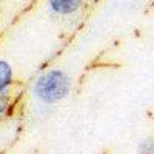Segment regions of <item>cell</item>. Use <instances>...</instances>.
Segmentation results:
<instances>
[{
	"instance_id": "4",
	"label": "cell",
	"mask_w": 154,
	"mask_h": 154,
	"mask_svg": "<svg viewBox=\"0 0 154 154\" xmlns=\"http://www.w3.org/2000/svg\"><path fill=\"white\" fill-rule=\"evenodd\" d=\"M139 154H154V139H146L139 145Z\"/></svg>"
},
{
	"instance_id": "5",
	"label": "cell",
	"mask_w": 154,
	"mask_h": 154,
	"mask_svg": "<svg viewBox=\"0 0 154 154\" xmlns=\"http://www.w3.org/2000/svg\"><path fill=\"white\" fill-rule=\"evenodd\" d=\"M8 97H6V94H0V114H3L5 111H6V108H8Z\"/></svg>"
},
{
	"instance_id": "3",
	"label": "cell",
	"mask_w": 154,
	"mask_h": 154,
	"mask_svg": "<svg viewBox=\"0 0 154 154\" xmlns=\"http://www.w3.org/2000/svg\"><path fill=\"white\" fill-rule=\"evenodd\" d=\"M12 83V69L5 60H0V94H6Z\"/></svg>"
},
{
	"instance_id": "2",
	"label": "cell",
	"mask_w": 154,
	"mask_h": 154,
	"mask_svg": "<svg viewBox=\"0 0 154 154\" xmlns=\"http://www.w3.org/2000/svg\"><path fill=\"white\" fill-rule=\"evenodd\" d=\"M48 3L53 12L60 16H68L82 6L83 0H48Z\"/></svg>"
},
{
	"instance_id": "1",
	"label": "cell",
	"mask_w": 154,
	"mask_h": 154,
	"mask_svg": "<svg viewBox=\"0 0 154 154\" xmlns=\"http://www.w3.org/2000/svg\"><path fill=\"white\" fill-rule=\"evenodd\" d=\"M71 91V79L60 69H51L45 72L34 85V94L45 103H54L66 97Z\"/></svg>"
}]
</instances>
